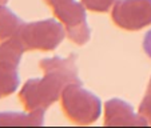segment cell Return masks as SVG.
Wrapping results in <instances>:
<instances>
[{
	"label": "cell",
	"instance_id": "7c38bea8",
	"mask_svg": "<svg viewBox=\"0 0 151 128\" xmlns=\"http://www.w3.org/2000/svg\"><path fill=\"white\" fill-rule=\"evenodd\" d=\"M143 49H145L146 55L151 59V29L143 37Z\"/></svg>",
	"mask_w": 151,
	"mask_h": 128
},
{
	"label": "cell",
	"instance_id": "8fae6325",
	"mask_svg": "<svg viewBox=\"0 0 151 128\" xmlns=\"http://www.w3.org/2000/svg\"><path fill=\"white\" fill-rule=\"evenodd\" d=\"M139 114L147 120V123L151 125V94L145 96L139 105Z\"/></svg>",
	"mask_w": 151,
	"mask_h": 128
},
{
	"label": "cell",
	"instance_id": "5b68a950",
	"mask_svg": "<svg viewBox=\"0 0 151 128\" xmlns=\"http://www.w3.org/2000/svg\"><path fill=\"white\" fill-rule=\"evenodd\" d=\"M24 47L16 37L0 41V99L11 96L20 84L19 68Z\"/></svg>",
	"mask_w": 151,
	"mask_h": 128
},
{
	"label": "cell",
	"instance_id": "4fadbf2b",
	"mask_svg": "<svg viewBox=\"0 0 151 128\" xmlns=\"http://www.w3.org/2000/svg\"><path fill=\"white\" fill-rule=\"evenodd\" d=\"M7 1H8V0H0V6H4Z\"/></svg>",
	"mask_w": 151,
	"mask_h": 128
},
{
	"label": "cell",
	"instance_id": "8992f818",
	"mask_svg": "<svg viewBox=\"0 0 151 128\" xmlns=\"http://www.w3.org/2000/svg\"><path fill=\"white\" fill-rule=\"evenodd\" d=\"M111 17L126 31H139L151 24V0H116Z\"/></svg>",
	"mask_w": 151,
	"mask_h": 128
},
{
	"label": "cell",
	"instance_id": "277c9868",
	"mask_svg": "<svg viewBox=\"0 0 151 128\" xmlns=\"http://www.w3.org/2000/svg\"><path fill=\"white\" fill-rule=\"evenodd\" d=\"M54 15L64 26L66 35L72 43L83 46L91 37V29L87 23L86 7L75 0H46Z\"/></svg>",
	"mask_w": 151,
	"mask_h": 128
},
{
	"label": "cell",
	"instance_id": "6da1fadb",
	"mask_svg": "<svg viewBox=\"0 0 151 128\" xmlns=\"http://www.w3.org/2000/svg\"><path fill=\"white\" fill-rule=\"evenodd\" d=\"M75 61V55H70L66 59L54 56L40 60L39 67L44 72V77L27 80L19 92V100L27 112H46L50 105L60 97L66 85L71 83L82 84Z\"/></svg>",
	"mask_w": 151,
	"mask_h": 128
},
{
	"label": "cell",
	"instance_id": "7a4b0ae2",
	"mask_svg": "<svg viewBox=\"0 0 151 128\" xmlns=\"http://www.w3.org/2000/svg\"><path fill=\"white\" fill-rule=\"evenodd\" d=\"M62 108L71 122L76 124H91L102 114V102L82 84L71 83L66 85L60 95Z\"/></svg>",
	"mask_w": 151,
	"mask_h": 128
},
{
	"label": "cell",
	"instance_id": "ba28073f",
	"mask_svg": "<svg viewBox=\"0 0 151 128\" xmlns=\"http://www.w3.org/2000/svg\"><path fill=\"white\" fill-rule=\"evenodd\" d=\"M44 112L34 111L28 114L20 112H0V125H43Z\"/></svg>",
	"mask_w": 151,
	"mask_h": 128
},
{
	"label": "cell",
	"instance_id": "3957f363",
	"mask_svg": "<svg viewBox=\"0 0 151 128\" xmlns=\"http://www.w3.org/2000/svg\"><path fill=\"white\" fill-rule=\"evenodd\" d=\"M66 29L54 19L23 23L16 37L26 51H54L64 39Z\"/></svg>",
	"mask_w": 151,
	"mask_h": 128
},
{
	"label": "cell",
	"instance_id": "5bb4252c",
	"mask_svg": "<svg viewBox=\"0 0 151 128\" xmlns=\"http://www.w3.org/2000/svg\"><path fill=\"white\" fill-rule=\"evenodd\" d=\"M148 92L151 94V79H150V83H148Z\"/></svg>",
	"mask_w": 151,
	"mask_h": 128
},
{
	"label": "cell",
	"instance_id": "30bf717a",
	"mask_svg": "<svg viewBox=\"0 0 151 128\" xmlns=\"http://www.w3.org/2000/svg\"><path fill=\"white\" fill-rule=\"evenodd\" d=\"M115 3L116 0H82V4L86 7V9L99 14L110 11V8L114 7Z\"/></svg>",
	"mask_w": 151,
	"mask_h": 128
},
{
	"label": "cell",
	"instance_id": "9c48e42d",
	"mask_svg": "<svg viewBox=\"0 0 151 128\" xmlns=\"http://www.w3.org/2000/svg\"><path fill=\"white\" fill-rule=\"evenodd\" d=\"M23 23V20L9 8L0 6V41L16 36Z\"/></svg>",
	"mask_w": 151,
	"mask_h": 128
},
{
	"label": "cell",
	"instance_id": "52a82bcc",
	"mask_svg": "<svg viewBox=\"0 0 151 128\" xmlns=\"http://www.w3.org/2000/svg\"><path fill=\"white\" fill-rule=\"evenodd\" d=\"M104 124L106 125H148L147 120L142 115L134 112L131 104L120 99H111L104 105Z\"/></svg>",
	"mask_w": 151,
	"mask_h": 128
}]
</instances>
